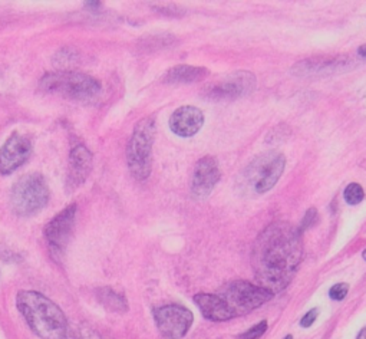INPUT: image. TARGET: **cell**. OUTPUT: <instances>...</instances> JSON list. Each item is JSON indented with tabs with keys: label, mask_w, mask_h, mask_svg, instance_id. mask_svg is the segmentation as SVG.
Masks as SVG:
<instances>
[{
	"label": "cell",
	"mask_w": 366,
	"mask_h": 339,
	"mask_svg": "<svg viewBox=\"0 0 366 339\" xmlns=\"http://www.w3.org/2000/svg\"><path fill=\"white\" fill-rule=\"evenodd\" d=\"M92 154L85 145H77L69 156V170H68V190H75L85 183L92 170Z\"/></svg>",
	"instance_id": "cell-15"
},
{
	"label": "cell",
	"mask_w": 366,
	"mask_h": 339,
	"mask_svg": "<svg viewBox=\"0 0 366 339\" xmlns=\"http://www.w3.org/2000/svg\"><path fill=\"white\" fill-rule=\"evenodd\" d=\"M220 180L218 163L214 157L207 156L197 161L191 178V193L196 199H206Z\"/></svg>",
	"instance_id": "cell-12"
},
{
	"label": "cell",
	"mask_w": 366,
	"mask_h": 339,
	"mask_svg": "<svg viewBox=\"0 0 366 339\" xmlns=\"http://www.w3.org/2000/svg\"><path fill=\"white\" fill-rule=\"evenodd\" d=\"M302 256L299 229L286 221L272 223L253 245L251 266L258 285L272 295L284 290L298 273Z\"/></svg>",
	"instance_id": "cell-1"
},
{
	"label": "cell",
	"mask_w": 366,
	"mask_h": 339,
	"mask_svg": "<svg viewBox=\"0 0 366 339\" xmlns=\"http://www.w3.org/2000/svg\"><path fill=\"white\" fill-rule=\"evenodd\" d=\"M349 292V285L348 283H336L331 288V290H329V296H331V299L334 300H343L346 297Z\"/></svg>",
	"instance_id": "cell-23"
},
{
	"label": "cell",
	"mask_w": 366,
	"mask_h": 339,
	"mask_svg": "<svg viewBox=\"0 0 366 339\" xmlns=\"http://www.w3.org/2000/svg\"><path fill=\"white\" fill-rule=\"evenodd\" d=\"M62 339H103L102 335L89 325L78 323V325H68V329Z\"/></svg>",
	"instance_id": "cell-19"
},
{
	"label": "cell",
	"mask_w": 366,
	"mask_h": 339,
	"mask_svg": "<svg viewBox=\"0 0 366 339\" xmlns=\"http://www.w3.org/2000/svg\"><path fill=\"white\" fill-rule=\"evenodd\" d=\"M284 339H293V336H291V335H287Z\"/></svg>",
	"instance_id": "cell-28"
},
{
	"label": "cell",
	"mask_w": 366,
	"mask_h": 339,
	"mask_svg": "<svg viewBox=\"0 0 366 339\" xmlns=\"http://www.w3.org/2000/svg\"><path fill=\"white\" fill-rule=\"evenodd\" d=\"M284 167L286 159L279 152H267L258 156L244 170V188L254 195L267 193L282 177Z\"/></svg>",
	"instance_id": "cell-5"
},
{
	"label": "cell",
	"mask_w": 366,
	"mask_h": 339,
	"mask_svg": "<svg viewBox=\"0 0 366 339\" xmlns=\"http://www.w3.org/2000/svg\"><path fill=\"white\" fill-rule=\"evenodd\" d=\"M255 88V77L251 72L239 70L229 73L223 80L210 84L203 90V95L208 99H236L248 95Z\"/></svg>",
	"instance_id": "cell-9"
},
{
	"label": "cell",
	"mask_w": 366,
	"mask_h": 339,
	"mask_svg": "<svg viewBox=\"0 0 366 339\" xmlns=\"http://www.w3.org/2000/svg\"><path fill=\"white\" fill-rule=\"evenodd\" d=\"M204 124V114L197 106H179L172 112L170 118V128L174 134L179 137L196 135Z\"/></svg>",
	"instance_id": "cell-14"
},
{
	"label": "cell",
	"mask_w": 366,
	"mask_h": 339,
	"mask_svg": "<svg viewBox=\"0 0 366 339\" xmlns=\"http://www.w3.org/2000/svg\"><path fill=\"white\" fill-rule=\"evenodd\" d=\"M32 153V142L27 137L15 132L0 149V174L8 175L26 163Z\"/></svg>",
	"instance_id": "cell-11"
},
{
	"label": "cell",
	"mask_w": 366,
	"mask_h": 339,
	"mask_svg": "<svg viewBox=\"0 0 366 339\" xmlns=\"http://www.w3.org/2000/svg\"><path fill=\"white\" fill-rule=\"evenodd\" d=\"M362 257H363V259H365V260H366V249H365V250H363V253H362Z\"/></svg>",
	"instance_id": "cell-27"
},
{
	"label": "cell",
	"mask_w": 366,
	"mask_h": 339,
	"mask_svg": "<svg viewBox=\"0 0 366 339\" xmlns=\"http://www.w3.org/2000/svg\"><path fill=\"white\" fill-rule=\"evenodd\" d=\"M154 319L160 333L165 339H181L189 333L194 316L189 308L171 304L156 308Z\"/></svg>",
	"instance_id": "cell-8"
},
{
	"label": "cell",
	"mask_w": 366,
	"mask_h": 339,
	"mask_svg": "<svg viewBox=\"0 0 366 339\" xmlns=\"http://www.w3.org/2000/svg\"><path fill=\"white\" fill-rule=\"evenodd\" d=\"M222 297L233 316H244L254 309L260 308L267 300L272 299V293L259 285H254L246 281H236L226 285L217 293Z\"/></svg>",
	"instance_id": "cell-7"
},
{
	"label": "cell",
	"mask_w": 366,
	"mask_h": 339,
	"mask_svg": "<svg viewBox=\"0 0 366 339\" xmlns=\"http://www.w3.org/2000/svg\"><path fill=\"white\" fill-rule=\"evenodd\" d=\"M77 216V204H70L58 213L45 228V239L53 257L59 259L69 243L73 223Z\"/></svg>",
	"instance_id": "cell-10"
},
{
	"label": "cell",
	"mask_w": 366,
	"mask_h": 339,
	"mask_svg": "<svg viewBox=\"0 0 366 339\" xmlns=\"http://www.w3.org/2000/svg\"><path fill=\"white\" fill-rule=\"evenodd\" d=\"M352 63L355 62L348 56L310 58L298 62L291 68V72L301 75V77H309V75H332V73L348 70L352 66Z\"/></svg>",
	"instance_id": "cell-13"
},
{
	"label": "cell",
	"mask_w": 366,
	"mask_h": 339,
	"mask_svg": "<svg viewBox=\"0 0 366 339\" xmlns=\"http://www.w3.org/2000/svg\"><path fill=\"white\" fill-rule=\"evenodd\" d=\"M154 138V117H146L135 125L131 140L127 145V161L130 171L139 181L146 180L151 174V154Z\"/></svg>",
	"instance_id": "cell-3"
},
{
	"label": "cell",
	"mask_w": 366,
	"mask_h": 339,
	"mask_svg": "<svg viewBox=\"0 0 366 339\" xmlns=\"http://www.w3.org/2000/svg\"><path fill=\"white\" fill-rule=\"evenodd\" d=\"M317 221V210L315 207L309 209L306 213H305V217L302 218V223H301V228H299V232L303 233L306 232L308 229H310L313 224H316Z\"/></svg>",
	"instance_id": "cell-22"
},
{
	"label": "cell",
	"mask_w": 366,
	"mask_h": 339,
	"mask_svg": "<svg viewBox=\"0 0 366 339\" xmlns=\"http://www.w3.org/2000/svg\"><path fill=\"white\" fill-rule=\"evenodd\" d=\"M98 302L111 312L124 314L128 311V302L124 295L115 292L111 288H99L96 290Z\"/></svg>",
	"instance_id": "cell-18"
},
{
	"label": "cell",
	"mask_w": 366,
	"mask_h": 339,
	"mask_svg": "<svg viewBox=\"0 0 366 339\" xmlns=\"http://www.w3.org/2000/svg\"><path fill=\"white\" fill-rule=\"evenodd\" d=\"M49 200V187L39 173H29L19 178L11 192V207L15 214L27 217L39 213Z\"/></svg>",
	"instance_id": "cell-4"
},
{
	"label": "cell",
	"mask_w": 366,
	"mask_h": 339,
	"mask_svg": "<svg viewBox=\"0 0 366 339\" xmlns=\"http://www.w3.org/2000/svg\"><path fill=\"white\" fill-rule=\"evenodd\" d=\"M194 302L208 321L225 322L234 318L225 300L217 293H198L194 296Z\"/></svg>",
	"instance_id": "cell-16"
},
{
	"label": "cell",
	"mask_w": 366,
	"mask_h": 339,
	"mask_svg": "<svg viewBox=\"0 0 366 339\" xmlns=\"http://www.w3.org/2000/svg\"><path fill=\"white\" fill-rule=\"evenodd\" d=\"M16 307L29 328L41 339H62L68 329V319L62 309L41 292L20 290Z\"/></svg>",
	"instance_id": "cell-2"
},
{
	"label": "cell",
	"mask_w": 366,
	"mask_h": 339,
	"mask_svg": "<svg viewBox=\"0 0 366 339\" xmlns=\"http://www.w3.org/2000/svg\"><path fill=\"white\" fill-rule=\"evenodd\" d=\"M266 331H267V322L262 321L258 325H254L250 329H247L246 332H243L241 335H239L237 339H259L263 336V333Z\"/></svg>",
	"instance_id": "cell-21"
},
{
	"label": "cell",
	"mask_w": 366,
	"mask_h": 339,
	"mask_svg": "<svg viewBox=\"0 0 366 339\" xmlns=\"http://www.w3.org/2000/svg\"><path fill=\"white\" fill-rule=\"evenodd\" d=\"M39 85L46 92L58 94L72 99L92 98L101 91V84L95 78L80 72L46 73L41 80Z\"/></svg>",
	"instance_id": "cell-6"
},
{
	"label": "cell",
	"mask_w": 366,
	"mask_h": 339,
	"mask_svg": "<svg viewBox=\"0 0 366 339\" xmlns=\"http://www.w3.org/2000/svg\"><path fill=\"white\" fill-rule=\"evenodd\" d=\"M210 75L207 68L203 66H190V65H178L171 68L164 75L165 84H194L206 80Z\"/></svg>",
	"instance_id": "cell-17"
},
{
	"label": "cell",
	"mask_w": 366,
	"mask_h": 339,
	"mask_svg": "<svg viewBox=\"0 0 366 339\" xmlns=\"http://www.w3.org/2000/svg\"><path fill=\"white\" fill-rule=\"evenodd\" d=\"M358 54L363 58V59H366V45H362V47H359V49H358Z\"/></svg>",
	"instance_id": "cell-25"
},
{
	"label": "cell",
	"mask_w": 366,
	"mask_h": 339,
	"mask_svg": "<svg viewBox=\"0 0 366 339\" xmlns=\"http://www.w3.org/2000/svg\"><path fill=\"white\" fill-rule=\"evenodd\" d=\"M356 339H366V326L359 332V335H358Z\"/></svg>",
	"instance_id": "cell-26"
},
{
	"label": "cell",
	"mask_w": 366,
	"mask_h": 339,
	"mask_svg": "<svg viewBox=\"0 0 366 339\" xmlns=\"http://www.w3.org/2000/svg\"><path fill=\"white\" fill-rule=\"evenodd\" d=\"M363 197H365V192H363L362 185L358 184V183H351V184L345 188V192H343V199H345V202H346L348 204H352V206L359 204V203L363 200Z\"/></svg>",
	"instance_id": "cell-20"
},
{
	"label": "cell",
	"mask_w": 366,
	"mask_h": 339,
	"mask_svg": "<svg viewBox=\"0 0 366 339\" xmlns=\"http://www.w3.org/2000/svg\"><path fill=\"white\" fill-rule=\"evenodd\" d=\"M317 315H319V309H316V308L310 309V311L301 319V325H302L303 328H310V326L315 323Z\"/></svg>",
	"instance_id": "cell-24"
}]
</instances>
